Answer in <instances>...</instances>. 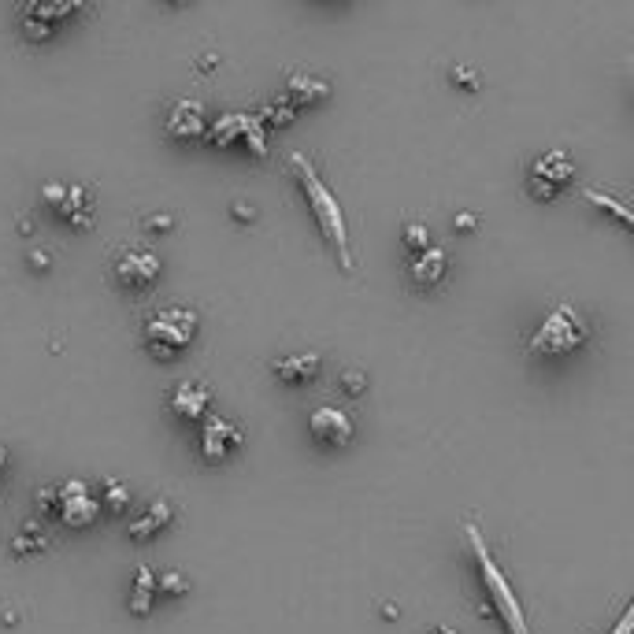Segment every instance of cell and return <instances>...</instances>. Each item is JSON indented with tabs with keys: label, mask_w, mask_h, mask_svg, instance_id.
Returning a JSON list of instances; mask_svg holds the SVG:
<instances>
[{
	"label": "cell",
	"mask_w": 634,
	"mask_h": 634,
	"mask_svg": "<svg viewBox=\"0 0 634 634\" xmlns=\"http://www.w3.org/2000/svg\"><path fill=\"white\" fill-rule=\"evenodd\" d=\"M171 412L175 419L182 423H197V419H205L208 416V405H212V389L205 382H178L171 389Z\"/></svg>",
	"instance_id": "obj_13"
},
{
	"label": "cell",
	"mask_w": 634,
	"mask_h": 634,
	"mask_svg": "<svg viewBox=\"0 0 634 634\" xmlns=\"http://www.w3.org/2000/svg\"><path fill=\"white\" fill-rule=\"evenodd\" d=\"M586 201H593V205H601V208H609V212H616V216H620V223H623V226H630V212H627L623 205H616V201H612V197H601L598 189H586Z\"/></svg>",
	"instance_id": "obj_24"
},
{
	"label": "cell",
	"mask_w": 634,
	"mask_h": 634,
	"mask_svg": "<svg viewBox=\"0 0 634 634\" xmlns=\"http://www.w3.org/2000/svg\"><path fill=\"white\" fill-rule=\"evenodd\" d=\"M464 538L471 545V557H475V572H479V586L486 593V605L479 609L483 616H497L504 623L508 634H531L527 627V616H524V605L516 598V590H512L508 575L501 572V564L494 561V552L486 545V534L479 531V524L467 520L464 524Z\"/></svg>",
	"instance_id": "obj_1"
},
{
	"label": "cell",
	"mask_w": 634,
	"mask_h": 634,
	"mask_svg": "<svg viewBox=\"0 0 634 634\" xmlns=\"http://www.w3.org/2000/svg\"><path fill=\"white\" fill-rule=\"evenodd\" d=\"M453 78H460L467 90H475V82H479V78H475V71H453Z\"/></svg>",
	"instance_id": "obj_29"
},
{
	"label": "cell",
	"mask_w": 634,
	"mask_h": 634,
	"mask_svg": "<svg viewBox=\"0 0 634 634\" xmlns=\"http://www.w3.org/2000/svg\"><path fill=\"white\" fill-rule=\"evenodd\" d=\"M197 327H201V320H197L193 308H182V304H171V308H160L152 312L145 327H141V338H145V349L156 356V360H178V356L193 345L197 338Z\"/></svg>",
	"instance_id": "obj_3"
},
{
	"label": "cell",
	"mask_w": 634,
	"mask_h": 634,
	"mask_svg": "<svg viewBox=\"0 0 634 634\" xmlns=\"http://www.w3.org/2000/svg\"><path fill=\"white\" fill-rule=\"evenodd\" d=\"M630 630H634V612H630V609H623V616L616 620V627H612L609 634H630Z\"/></svg>",
	"instance_id": "obj_26"
},
{
	"label": "cell",
	"mask_w": 634,
	"mask_h": 634,
	"mask_svg": "<svg viewBox=\"0 0 634 634\" xmlns=\"http://www.w3.org/2000/svg\"><path fill=\"white\" fill-rule=\"evenodd\" d=\"M168 5H189V0H168Z\"/></svg>",
	"instance_id": "obj_33"
},
{
	"label": "cell",
	"mask_w": 634,
	"mask_h": 634,
	"mask_svg": "<svg viewBox=\"0 0 634 634\" xmlns=\"http://www.w3.org/2000/svg\"><path fill=\"white\" fill-rule=\"evenodd\" d=\"M53 538H49V531L42 527V520H30V524H23V531L15 534V542H12V552H19V557H30V552H37V549H45Z\"/></svg>",
	"instance_id": "obj_20"
},
{
	"label": "cell",
	"mask_w": 634,
	"mask_h": 634,
	"mask_svg": "<svg viewBox=\"0 0 634 634\" xmlns=\"http://www.w3.org/2000/svg\"><path fill=\"white\" fill-rule=\"evenodd\" d=\"M97 501H101V512H111V516H123V512L130 508V486H127V483H119V479H108Z\"/></svg>",
	"instance_id": "obj_21"
},
{
	"label": "cell",
	"mask_w": 634,
	"mask_h": 634,
	"mask_svg": "<svg viewBox=\"0 0 634 634\" xmlns=\"http://www.w3.org/2000/svg\"><path fill=\"white\" fill-rule=\"evenodd\" d=\"M290 168H293V175H297V182H301V189H304V197H308V208L315 212V223H320L323 237L334 245L341 267L352 271L349 234H345V216H341V208H338V197L320 182V175H315V168H312V160H308L304 152H290Z\"/></svg>",
	"instance_id": "obj_2"
},
{
	"label": "cell",
	"mask_w": 634,
	"mask_h": 634,
	"mask_svg": "<svg viewBox=\"0 0 634 634\" xmlns=\"http://www.w3.org/2000/svg\"><path fill=\"white\" fill-rule=\"evenodd\" d=\"M160 256H156L149 245H123L115 253L111 260V274H115V283L130 290V293H145L156 286V279H160Z\"/></svg>",
	"instance_id": "obj_6"
},
{
	"label": "cell",
	"mask_w": 634,
	"mask_h": 634,
	"mask_svg": "<svg viewBox=\"0 0 634 634\" xmlns=\"http://www.w3.org/2000/svg\"><path fill=\"white\" fill-rule=\"evenodd\" d=\"M42 201L71 226H90L93 223V189L90 186H63L49 182L42 189Z\"/></svg>",
	"instance_id": "obj_9"
},
{
	"label": "cell",
	"mask_w": 634,
	"mask_h": 634,
	"mask_svg": "<svg viewBox=\"0 0 634 634\" xmlns=\"http://www.w3.org/2000/svg\"><path fill=\"white\" fill-rule=\"evenodd\" d=\"M446 271H449V253L438 249V245H427L412 256L408 264V279L416 290H434L442 279H446Z\"/></svg>",
	"instance_id": "obj_14"
},
{
	"label": "cell",
	"mask_w": 634,
	"mask_h": 634,
	"mask_svg": "<svg viewBox=\"0 0 634 634\" xmlns=\"http://www.w3.org/2000/svg\"><path fill=\"white\" fill-rule=\"evenodd\" d=\"M145 226H149V230H168L171 219H168V216H152V219H145Z\"/></svg>",
	"instance_id": "obj_28"
},
{
	"label": "cell",
	"mask_w": 634,
	"mask_h": 634,
	"mask_svg": "<svg viewBox=\"0 0 634 634\" xmlns=\"http://www.w3.org/2000/svg\"><path fill=\"white\" fill-rule=\"evenodd\" d=\"M308 434H312V442L320 446V449H345L349 442H352V434H356V427H352V416L345 412V408H338V405H320L312 416H308Z\"/></svg>",
	"instance_id": "obj_10"
},
{
	"label": "cell",
	"mask_w": 634,
	"mask_h": 634,
	"mask_svg": "<svg viewBox=\"0 0 634 634\" xmlns=\"http://www.w3.org/2000/svg\"><path fill=\"white\" fill-rule=\"evenodd\" d=\"M331 93V82L327 78H312V74H293L286 82V101L290 108H308L315 101H323Z\"/></svg>",
	"instance_id": "obj_18"
},
{
	"label": "cell",
	"mask_w": 634,
	"mask_h": 634,
	"mask_svg": "<svg viewBox=\"0 0 634 634\" xmlns=\"http://www.w3.org/2000/svg\"><path fill=\"white\" fill-rule=\"evenodd\" d=\"M405 245H408L412 253L427 249V245H430V230H427L423 223H408V226H405Z\"/></svg>",
	"instance_id": "obj_23"
},
{
	"label": "cell",
	"mask_w": 634,
	"mask_h": 634,
	"mask_svg": "<svg viewBox=\"0 0 634 634\" xmlns=\"http://www.w3.org/2000/svg\"><path fill=\"white\" fill-rule=\"evenodd\" d=\"M186 590H189V582L178 572H160V575H156V593H160V598H182Z\"/></svg>",
	"instance_id": "obj_22"
},
{
	"label": "cell",
	"mask_w": 634,
	"mask_h": 634,
	"mask_svg": "<svg viewBox=\"0 0 634 634\" xmlns=\"http://www.w3.org/2000/svg\"><path fill=\"white\" fill-rule=\"evenodd\" d=\"M456 226H460V230H471V226H475V216H460Z\"/></svg>",
	"instance_id": "obj_30"
},
{
	"label": "cell",
	"mask_w": 634,
	"mask_h": 634,
	"mask_svg": "<svg viewBox=\"0 0 634 634\" xmlns=\"http://www.w3.org/2000/svg\"><path fill=\"white\" fill-rule=\"evenodd\" d=\"M156 572L149 568V564H138V572H134V590H130V612L134 616H149L152 612V605H156Z\"/></svg>",
	"instance_id": "obj_19"
},
{
	"label": "cell",
	"mask_w": 634,
	"mask_h": 634,
	"mask_svg": "<svg viewBox=\"0 0 634 634\" xmlns=\"http://www.w3.org/2000/svg\"><path fill=\"white\" fill-rule=\"evenodd\" d=\"M168 134L175 141H197L208 134V119H205V108L197 101H178L168 115Z\"/></svg>",
	"instance_id": "obj_15"
},
{
	"label": "cell",
	"mask_w": 634,
	"mask_h": 634,
	"mask_svg": "<svg viewBox=\"0 0 634 634\" xmlns=\"http://www.w3.org/2000/svg\"><path fill=\"white\" fill-rule=\"evenodd\" d=\"M34 501H37V508L49 512L53 520H60L71 531H90L101 520V501H97L93 486L82 483V479H67V483L45 486Z\"/></svg>",
	"instance_id": "obj_4"
},
{
	"label": "cell",
	"mask_w": 634,
	"mask_h": 634,
	"mask_svg": "<svg viewBox=\"0 0 634 634\" xmlns=\"http://www.w3.org/2000/svg\"><path fill=\"white\" fill-rule=\"evenodd\" d=\"M315 375H320V356L315 352H293V356L274 360V379L286 382V386H304Z\"/></svg>",
	"instance_id": "obj_16"
},
{
	"label": "cell",
	"mask_w": 634,
	"mask_h": 634,
	"mask_svg": "<svg viewBox=\"0 0 634 634\" xmlns=\"http://www.w3.org/2000/svg\"><path fill=\"white\" fill-rule=\"evenodd\" d=\"M171 520H175V508H171L168 501H152L138 520H130V538H134V542H152L160 531L171 527Z\"/></svg>",
	"instance_id": "obj_17"
},
{
	"label": "cell",
	"mask_w": 634,
	"mask_h": 634,
	"mask_svg": "<svg viewBox=\"0 0 634 634\" xmlns=\"http://www.w3.org/2000/svg\"><path fill=\"white\" fill-rule=\"evenodd\" d=\"M5 467H8V453L0 449V475H5Z\"/></svg>",
	"instance_id": "obj_31"
},
{
	"label": "cell",
	"mask_w": 634,
	"mask_h": 634,
	"mask_svg": "<svg viewBox=\"0 0 634 634\" xmlns=\"http://www.w3.org/2000/svg\"><path fill=\"white\" fill-rule=\"evenodd\" d=\"M237 446H242V430L237 423L223 419V416H208L201 427V438H197V453L205 464H223Z\"/></svg>",
	"instance_id": "obj_11"
},
{
	"label": "cell",
	"mask_w": 634,
	"mask_h": 634,
	"mask_svg": "<svg viewBox=\"0 0 634 634\" xmlns=\"http://www.w3.org/2000/svg\"><path fill=\"white\" fill-rule=\"evenodd\" d=\"M590 338V327L586 320L572 308V304H557L552 308L542 327L531 334V356H538V360H557V356H572L575 349H582Z\"/></svg>",
	"instance_id": "obj_5"
},
{
	"label": "cell",
	"mask_w": 634,
	"mask_h": 634,
	"mask_svg": "<svg viewBox=\"0 0 634 634\" xmlns=\"http://www.w3.org/2000/svg\"><path fill=\"white\" fill-rule=\"evenodd\" d=\"M575 178V164H572V156L564 149H552L545 156H538V160L531 164V175H527V186L531 193L538 197V201H552L568 182Z\"/></svg>",
	"instance_id": "obj_8"
},
{
	"label": "cell",
	"mask_w": 634,
	"mask_h": 634,
	"mask_svg": "<svg viewBox=\"0 0 634 634\" xmlns=\"http://www.w3.org/2000/svg\"><path fill=\"white\" fill-rule=\"evenodd\" d=\"M86 0H23V12H19V23H23V34L30 42H45L53 37V30L67 19L78 15Z\"/></svg>",
	"instance_id": "obj_7"
},
{
	"label": "cell",
	"mask_w": 634,
	"mask_h": 634,
	"mask_svg": "<svg viewBox=\"0 0 634 634\" xmlns=\"http://www.w3.org/2000/svg\"><path fill=\"white\" fill-rule=\"evenodd\" d=\"M216 145H230V141H249L256 156L267 152V141H264V127H260V119L256 115H223L219 123L212 127L208 134Z\"/></svg>",
	"instance_id": "obj_12"
},
{
	"label": "cell",
	"mask_w": 634,
	"mask_h": 634,
	"mask_svg": "<svg viewBox=\"0 0 634 634\" xmlns=\"http://www.w3.org/2000/svg\"><path fill=\"white\" fill-rule=\"evenodd\" d=\"M430 634H456V630H449V627H438V630H430Z\"/></svg>",
	"instance_id": "obj_32"
},
{
	"label": "cell",
	"mask_w": 634,
	"mask_h": 634,
	"mask_svg": "<svg viewBox=\"0 0 634 634\" xmlns=\"http://www.w3.org/2000/svg\"><path fill=\"white\" fill-rule=\"evenodd\" d=\"M341 389L352 393V398H356V393H364V375H360V371H349V375L341 379Z\"/></svg>",
	"instance_id": "obj_25"
},
{
	"label": "cell",
	"mask_w": 634,
	"mask_h": 634,
	"mask_svg": "<svg viewBox=\"0 0 634 634\" xmlns=\"http://www.w3.org/2000/svg\"><path fill=\"white\" fill-rule=\"evenodd\" d=\"M264 115H267V123H279V127L290 123V108H286V104H283V108H267Z\"/></svg>",
	"instance_id": "obj_27"
}]
</instances>
